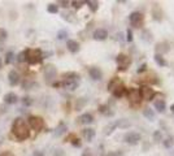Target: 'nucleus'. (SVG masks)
Masks as SVG:
<instances>
[{
  "label": "nucleus",
  "instance_id": "24",
  "mask_svg": "<svg viewBox=\"0 0 174 156\" xmlns=\"http://www.w3.org/2000/svg\"><path fill=\"white\" fill-rule=\"evenodd\" d=\"M86 4L90 7V9L92 10V12H96L98 10V7H99V3L98 1H92V0H87Z\"/></svg>",
  "mask_w": 174,
  "mask_h": 156
},
{
  "label": "nucleus",
  "instance_id": "23",
  "mask_svg": "<svg viewBox=\"0 0 174 156\" xmlns=\"http://www.w3.org/2000/svg\"><path fill=\"white\" fill-rule=\"evenodd\" d=\"M155 61H156V64H157V65H160V66H165V65H166L164 57H162L161 55H159V54L155 55Z\"/></svg>",
  "mask_w": 174,
  "mask_h": 156
},
{
  "label": "nucleus",
  "instance_id": "10",
  "mask_svg": "<svg viewBox=\"0 0 174 156\" xmlns=\"http://www.w3.org/2000/svg\"><path fill=\"white\" fill-rule=\"evenodd\" d=\"M56 68L53 65H47L44 68V78H46V81L49 83L51 81H53V78L56 77Z\"/></svg>",
  "mask_w": 174,
  "mask_h": 156
},
{
  "label": "nucleus",
  "instance_id": "15",
  "mask_svg": "<svg viewBox=\"0 0 174 156\" xmlns=\"http://www.w3.org/2000/svg\"><path fill=\"white\" fill-rule=\"evenodd\" d=\"M106 37H108V33L104 29H98L94 31V39H96V40H104Z\"/></svg>",
  "mask_w": 174,
  "mask_h": 156
},
{
  "label": "nucleus",
  "instance_id": "7",
  "mask_svg": "<svg viewBox=\"0 0 174 156\" xmlns=\"http://www.w3.org/2000/svg\"><path fill=\"white\" fill-rule=\"evenodd\" d=\"M123 141L129 144H138L140 141V134L138 133H134V132H130V133H126L125 137H123Z\"/></svg>",
  "mask_w": 174,
  "mask_h": 156
},
{
  "label": "nucleus",
  "instance_id": "38",
  "mask_svg": "<svg viewBox=\"0 0 174 156\" xmlns=\"http://www.w3.org/2000/svg\"><path fill=\"white\" fill-rule=\"evenodd\" d=\"M126 40H127V42H131V40H133V33H131V30H127V31H126Z\"/></svg>",
  "mask_w": 174,
  "mask_h": 156
},
{
  "label": "nucleus",
  "instance_id": "37",
  "mask_svg": "<svg viewBox=\"0 0 174 156\" xmlns=\"http://www.w3.org/2000/svg\"><path fill=\"white\" fill-rule=\"evenodd\" d=\"M72 13H62V17H64V20H66V21H69V22H72L73 21V18L72 17Z\"/></svg>",
  "mask_w": 174,
  "mask_h": 156
},
{
  "label": "nucleus",
  "instance_id": "1",
  "mask_svg": "<svg viewBox=\"0 0 174 156\" xmlns=\"http://www.w3.org/2000/svg\"><path fill=\"white\" fill-rule=\"evenodd\" d=\"M12 133L18 141H25L30 137V129L23 118L17 117L12 124Z\"/></svg>",
  "mask_w": 174,
  "mask_h": 156
},
{
  "label": "nucleus",
  "instance_id": "13",
  "mask_svg": "<svg viewBox=\"0 0 174 156\" xmlns=\"http://www.w3.org/2000/svg\"><path fill=\"white\" fill-rule=\"evenodd\" d=\"M66 47H68V49L72 54H77L78 51H79V43H78L77 40H68L66 42Z\"/></svg>",
  "mask_w": 174,
  "mask_h": 156
},
{
  "label": "nucleus",
  "instance_id": "2",
  "mask_svg": "<svg viewBox=\"0 0 174 156\" xmlns=\"http://www.w3.org/2000/svg\"><path fill=\"white\" fill-rule=\"evenodd\" d=\"M64 81H62V86L65 88H68V90L73 91L76 90V88L79 86V76H78L77 73H65L62 76Z\"/></svg>",
  "mask_w": 174,
  "mask_h": 156
},
{
  "label": "nucleus",
  "instance_id": "4",
  "mask_svg": "<svg viewBox=\"0 0 174 156\" xmlns=\"http://www.w3.org/2000/svg\"><path fill=\"white\" fill-rule=\"evenodd\" d=\"M29 124L30 126L33 127L34 130H37V132H39V130L43 129L44 126V121L42 117H38V116H30L29 117Z\"/></svg>",
  "mask_w": 174,
  "mask_h": 156
},
{
  "label": "nucleus",
  "instance_id": "48",
  "mask_svg": "<svg viewBox=\"0 0 174 156\" xmlns=\"http://www.w3.org/2000/svg\"><path fill=\"white\" fill-rule=\"evenodd\" d=\"M170 109H172V112H173V113H174V104H173V105H172V107H170Z\"/></svg>",
  "mask_w": 174,
  "mask_h": 156
},
{
  "label": "nucleus",
  "instance_id": "39",
  "mask_svg": "<svg viewBox=\"0 0 174 156\" xmlns=\"http://www.w3.org/2000/svg\"><path fill=\"white\" fill-rule=\"evenodd\" d=\"M53 156H65V152H64L62 150H56Z\"/></svg>",
  "mask_w": 174,
  "mask_h": 156
},
{
  "label": "nucleus",
  "instance_id": "27",
  "mask_svg": "<svg viewBox=\"0 0 174 156\" xmlns=\"http://www.w3.org/2000/svg\"><path fill=\"white\" fill-rule=\"evenodd\" d=\"M21 102H22V104L25 105V107H30V105L33 104V99H31L30 96H23L22 99H21Z\"/></svg>",
  "mask_w": 174,
  "mask_h": 156
},
{
  "label": "nucleus",
  "instance_id": "44",
  "mask_svg": "<svg viewBox=\"0 0 174 156\" xmlns=\"http://www.w3.org/2000/svg\"><path fill=\"white\" fill-rule=\"evenodd\" d=\"M60 4H61L64 8H65V7H68V4H69V1H60Z\"/></svg>",
  "mask_w": 174,
  "mask_h": 156
},
{
  "label": "nucleus",
  "instance_id": "20",
  "mask_svg": "<svg viewBox=\"0 0 174 156\" xmlns=\"http://www.w3.org/2000/svg\"><path fill=\"white\" fill-rule=\"evenodd\" d=\"M155 108L157 109L160 113H164V112H165V108H166L165 102H164V100H156V102H155Z\"/></svg>",
  "mask_w": 174,
  "mask_h": 156
},
{
  "label": "nucleus",
  "instance_id": "22",
  "mask_svg": "<svg viewBox=\"0 0 174 156\" xmlns=\"http://www.w3.org/2000/svg\"><path fill=\"white\" fill-rule=\"evenodd\" d=\"M22 87L25 90H31L33 87H38V83L33 82V81H23L22 82Z\"/></svg>",
  "mask_w": 174,
  "mask_h": 156
},
{
  "label": "nucleus",
  "instance_id": "47",
  "mask_svg": "<svg viewBox=\"0 0 174 156\" xmlns=\"http://www.w3.org/2000/svg\"><path fill=\"white\" fill-rule=\"evenodd\" d=\"M1 66H3V61H1V57H0V69H1Z\"/></svg>",
  "mask_w": 174,
  "mask_h": 156
},
{
  "label": "nucleus",
  "instance_id": "30",
  "mask_svg": "<svg viewBox=\"0 0 174 156\" xmlns=\"http://www.w3.org/2000/svg\"><path fill=\"white\" fill-rule=\"evenodd\" d=\"M7 37H8V33H7L5 29H3V27H0V42H4Z\"/></svg>",
  "mask_w": 174,
  "mask_h": 156
},
{
  "label": "nucleus",
  "instance_id": "35",
  "mask_svg": "<svg viewBox=\"0 0 174 156\" xmlns=\"http://www.w3.org/2000/svg\"><path fill=\"white\" fill-rule=\"evenodd\" d=\"M153 138H155V141H156V142H160V141L162 139V134L160 133V130H156L155 134H153Z\"/></svg>",
  "mask_w": 174,
  "mask_h": 156
},
{
  "label": "nucleus",
  "instance_id": "36",
  "mask_svg": "<svg viewBox=\"0 0 174 156\" xmlns=\"http://www.w3.org/2000/svg\"><path fill=\"white\" fill-rule=\"evenodd\" d=\"M164 144H165V147H166V148L172 147V146H173V139H172V138H168V139H166V141L164 142Z\"/></svg>",
  "mask_w": 174,
  "mask_h": 156
},
{
  "label": "nucleus",
  "instance_id": "3",
  "mask_svg": "<svg viewBox=\"0 0 174 156\" xmlns=\"http://www.w3.org/2000/svg\"><path fill=\"white\" fill-rule=\"evenodd\" d=\"M43 60V52L39 48L35 49H27V55H26V61L30 64V65H35V64L42 63Z\"/></svg>",
  "mask_w": 174,
  "mask_h": 156
},
{
  "label": "nucleus",
  "instance_id": "21",
  "mask_svg": "<svg viewBox=\"0 0 174 156\" xmlns=\"http://www.w3.org/2000/svg\"><path fill=\"white\" fill-rule=\"evenodd\" d=\"M143 115H144L145 118L150 120V121H153V120H155V113H153V111H152V109H150V108H145L144 111H143Z\"/></svg>",
  "mask_w": 174,
  "mask_h": 156
},
{
  "label": "nucleus",
  "instance_id": "12",
  "mask_svg": "<svg viewBox=\"0 0 174 156\" xmlns=\"http://www.w3.org/2000/svg\"><path fill=\"white\" fill-rule=\"evenodd\" d=\"M18 102V96L15 93H7L4 95V103L5 104H16Z\"/></svg>",
  "mask_w": 174,
  "mask_h": 156
},
{
  "label": "nucleus",
  "instance_id": "40",
  "mask_svg": "<svg viewBox=\"0 0 174 156\" xmlns=\"http://www.w3.org/2000/svg\"><path fill=\"white\" fill-rule=\"evenodd\" d=\"M72 144L74 147H81V142H79V139H73L72 141Z\"/></svg>",
  "mask_w": 174,
  "mask_h": 156
},
{
  "label": "nucleus",
  "instance_id": "25",
  "mask_svg": "<svg viewBox=\"0 0 174 156\" xmlns=\"http://www.w3.org/2000/svg\"><path fill=\"white\" fill-rule=\"evenodd\" d=\"M13 61H15V54H13V51L7 52V55H5V64H12Z\"/></svg>",
  "mask_w": 174,
  "mask_h": 156
},
{
  "label": "nucleus",
  "instance_id": "6",
  "mask_svg": "<svg viewBox=\"0 0 174 156\" xmlns=\"http://www.w3.org/2000/svg\"><path fill=\"white\" fill-rule=\"evenodd\" d=\"M116 61H117V65H118V68L121 69V70H125L127 66L130 65V57L129 56H126V55H123V54H121V55H118L116 57Z\"/></svg>",
  "mask_w": 174,
  "mask_h": 156
},
{
  "label": "nucleus",
  "instance_id": "31",
  "mask_svg": "<svg viewBox=\"0 0 174 156\" xmlns=\"http://www.w3.org/2000/svg\"><path fill=\"white\" fill-rule=\"evenodd\" d=\"M66 37H68V31H66V30H60L57 33V39H60V40L65 39Z\"/></svg>",
  "mask_w": 174,
  "mask_h": 156
},
{
  "label": "nucleus",
  "instance_id": "34",
  "mask_svg": "<svg viewBox=\"0 0 174 156\" xmlns=\"http://www.w3.org/2000/svg\"><path fill=\"white\" fill-rule=\"evenodd\" d=\"M143 39H144L145 42H151V40H152V37H151V33H150V31H147V30L144 31V33H143Z\"/></svg>",
  "mask_w": 174,
  "mask_h": 156
},
{
  "label": "nucleus",
  "instance_id": "8",
  "mask_svg": "<svg viewBox=\"0 0 174 156\" xmlns=\"http://www.w3.org/2000/svg\"><path fill=\"white\" fill-rule=\"evenodd\" d=\"M127 98H129V100L133 103V104H139L140 100H142L140 93H139V90H137V88H131V90H129Z\"/></svg>",
  "mask_w": 174,
  "mask_h": 156
},
{
  "label": "nucleus",
  "instance_id": "17",
  "mask_svg": "<svg viewBox=\"0 0 174 156\" xmlns=\"http://www.w3.org/2000/svg\"><path fill=\"white\" fill-rule=\"evenodd\" d=\"M83 137L86 138L87 142H91L92 139H94V137H95V130L91 129V127H87V129H84L83 130Z\"/></svg>",
  "mask_w": 174,
  "mask_h": 156
},
{
  "label": "nucleus",
  "instance_id": "43",
  "mask_svg": "<svg viewBox=\"0 0 174 156\" xmlns=\"http://www.w3.org/2000/svg\"><path fill=\"white\" fill-rule=\"evenodd\" d=\"M0 156H13V155L10 154L9 151H5V152H3V154H0Z\"/></svg>",
  "mask_w": 174,
  "mask_h": 156
},
{
  "label": "nucleus",
  "instance_id": "33",
  "mask_svg": "<svg viewBox=\"0 0 174 156\" xmlns=\"http://www.w3.org/2000/svg\"><path fill=\"white\" fill-rule=\"evenodd\" d=\"M83 4H86V1H76V0H74V1H72V5H73L76 9H79Z\"/></svg>",
  "mask_w": 174,
  "mask_h": 156
},
{
  "label": "nucleus",
  "instance_id": "32",
  "mask_svg": "<svg viewBox=\"0 0 174 156\" xmlns=\"http://www.w3.org/2000/svg\"><path fill=\"white\" fill-rule=\"evenodd\" d=\"M86 103H87V100H86V99H79V100H78V104L76 105L77 111H79V109H81V108H82V107H83V105H84V104H86Z\"/></svg>",
  "mask_w": 174,
  "mask_h": 156
},
{
  "label": "nucleus",
  "instance_id": "18",
  "mask_svg": "<svg viewBox=\"0 0 174 156\" xmlns=\"http://www.w3.org/2000/svg\"><path fill=\"white\" fill-rule=\"evenodd\" d=\"M125 90H126V88L123 87L122 85H118V86H117V87L113 88V91H112V93H113V95H115L116 98H121L122 95L125 94Z\"/></svg>",
  "mask_w": 174,
  "mask_h": 156
},
{
  "label": "nucleus",
  "instance_id": "28",
  "mask_svg": "<svg viewBox=\"0 0 174 156\" xmlns=\"http://www.w3.org/2000/svg\"><path fill=\"white\" fill-rule=\"evenodd\" d=\"M117 86H118V79H117V78H113L111 82H109V85H108V90L113 91V88L117 87Z\"/></svg>",
  "mask_w": 174,
  "mask_h": 156
},
{
  "label": "nucleus",
  "instance_id": "19",
  "mask_svg": "<svg viewBox=\"0 0 174 156\" xmlns=\"http://www.w3.org/2000/svg\"><path fill=\"white\" fill-rule=\"evenodd\" d=\"M66 132V125L64 122H60V125L56 127V130H55V137H60V135H62L64 133Z\"/></svg>",
  "mask_w": 174,
  "mask_h": 156
},
{
  "label": "nucleus",
  "instance_id": "29",
  "mask_svg": "<svg viewBox=\"0 0 174 156\" xmlns=\"http://www.w3.org/2000/svg\"><path fill=\"white\" fill-rule=\"evenodd\" d=\"M47 10H48V13H57L59 12V7L56 4H49L47 7Z\"/></svg>",
  "mask_w": 174,
  "mask_h": 156
},
{
  "label": "nucleus",
  "instance_id": "46",
  "mask_svg": "<svg viewBox=\"0 0 174 156\" xmlns=\"http://www.w3.org/2000/svg\"><path fill=\"white\" fill-rule=\"evenodd\" d=\"M0 108H1V113H4V112H5V107H4V105H1Z\"/></svg>",
  "mask_w": 174,
  "mask_h": 156
},
{
  "label": "nucleus",
  "instance_id": "14",
  "mask_svg": "<svg viewBox=\"0 0 174 156\" xmlns=\"http://www.w3.org/2000/svg\"><path fill=\"white\" fill-rule=\"evenodd\" d=\"M88 73H90V77L94 81H100L101 77H103V73H101V70L99 69V68H91Z\"/></svg>",
  "mask_w": 174,
  "mask_h": 156
},
{
  "label": "nucleus",
  "instance_id": "41",
  "mask_svg": "<svg viewBox=\"0 0 174 156\" xmlns=\"http://www.w3.org/2000/svg\"><path fill=\"white\" fill-rule=\"evenodd\" d=\"M145 69H147V64H142V65H140V68H138V73L144 72Z\"/></svg>",
  "mask_w": 174,
  "mask_h": 156
},
{
  "label": "nucleus",
  "instance_id": "42",
  "mask_svg": "<svg viewBox=\"0 0 174 156\" xmlns=\"http://www.w3.org/2000/svg\"><path fill=\"white\" fill-rule=\"evenodd\" d=\"M31 156H44V154H43V152H42V151H35V152H34V154L31 155Z\"/></svg>",
  "mask_w": 174,
  "mask_h": 156
},
{
  "label": "nucleus",
  "instance_id": "45",
  "mask_svg": "<svg viewBox=\"0 0 174 156\" xmlns=\"http://www.w3.org/2000/svg\"><path fill=\"white\" fill-rule=\"evenodd\" d=\"M106 156H121V155H120V154H117V152H116V154H115V152H111V154H108Z\"/></svg>",
  "mask_w": 174,
  "mask_h": 156
},
{
  "label": "nucleus",
  "instance_id": "11",
  "mask_svg": "<svg viewBox=\"0 0 174 156\" xmlns=\"http://www.w3.org/2000/svg\"><path fill=\"white\" fill-rule=\"evenodd\" d=\"M20 74L16 72V70H10L8 73V81L10 83V86H17V85L20 83Z\"/></svg>",
  "mask_w": 174,
  "mask_h": 156
},
{
  "label": "nucleus",
  "instance_id": "16",
  "mask_svg": "<svg viewBox=\"0 0 174 156\" xmlns=\"http://www.w3.org/2000/svg\"><path fill=\"white\" fill-rule=\"evenodd\" d=\"M79 121H81V124H83V125H88V124L94 122V117H92L91 113H84V115L79 117Z\"/></svg>",
  "mask_w": 174,
  "mask_h": 156
},
{
  "label": "nucleus",
  "instance_id": "26",
  "mask_svg": "<svg viewBox=\"0 0 174 156\" xmlns=\"http://www.w3.org/2000/svg\"><path fill=\"white\" fill-rule=\"evenodd\" d=\"M26 55H27V49H25V51L20 52L18 56H17V61H18V63H23V61H26Z\"/></svg>",
  "mask_w": 174,
  "mask_h": 156
},
{
  "label": "nucleus",
  "instance_id": "9",
  "mask_svg": "<svg viewBox=\"0 0 174 156\" xmlns=\"http://www.w3.org/2000/svg\"><path fill=\"white\" fill-rule=\"evenodd\" d=\"M140 96L142 99H144V100H151L152 98L155 96V91H153V88H151L150 86H143V87H140Z\"/></svg>",
  "mask_w": 174,
  "mask_h": 156
},
{
  "label": "nucleus",
  "instance_id": "49",
  "mask_svg": "<svg viewBox=\"0 0 174 156\" xmlns=\"http://www.w3.org/2000/svg\"><path fill=\"white\" fill-rule=\"evenodd\" d=\"M0 91H1V88H0Z\"/></svg>",
  "mask_w": 174,
  "mask_h": 156
},
{
  "label": "nucleus",
  "instance_id": "5",
  "mask_svg": "<svg viewBox=\"0 0 174 156\" xmlns=\"http://www.w3.org/2000/svg\"><path fill=\"white\" fill-rule=\"evenodd\" d=\"M129 18H130L131 25L135 27H140L142 25H143V15H142L140 12H133Z\"/></svg>",
  "mask_w": 174,
  "mask_h": 156
}]
</instances>
